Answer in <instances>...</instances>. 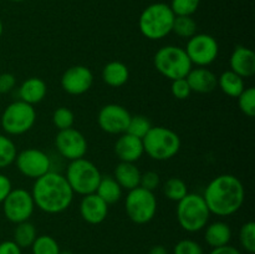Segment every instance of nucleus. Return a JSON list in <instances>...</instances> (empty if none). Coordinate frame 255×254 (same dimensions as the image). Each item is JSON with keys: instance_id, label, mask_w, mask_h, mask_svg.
I'll return each instance as SVG.
<instances>
[{"instance_id": "nucleus-20", "label": "nucleus", "mask_w": 255, "mask_h": 254, "mask_svg": "<svg viewBox=\"0 0 255 254\" xmlns=\"http://www.w3.org/2000/svg\"><path fill=\"white\" fill-rule=\"evenodd\" d=\"M47 94L46 82L40 77H29L19 87V97L29 105H36L45 99Z\"/></svg>"}, {"instance_id": "nucleus-37", "label": "nucleus", "mask_w": 255, "mask_h": 254, "mask_svg": "<svg viewBox=\"0 0 255 254\" xmlns=\"http://www.w3.org/2000/svg\"><path fill=\"white\" fill-rule=\"evenodd\" d=\"M171 92L173 95V97H176L177 100L188 99L192 94V90L189 87L188 82H187L186 77L184 79L173 80L171 85Z\"/></svg>"}, {"instance_id": "nucleus-10", "label": "nucleus", "mask_w": 255, "mask_h": 254, "mask_svg": "<svg viewBox=\"0 0 255 254\" xmlns=\"http://www.w3.org/2000/svg\"><path fill=\"white\" fill-rule=\"evenodd\" d=\"M1 204L5 218L14 224L29 221L35 209L31 192L24 188L11 189Z\"/></svg>"}, {"instance_id": "nucleus-22", "label": "nucleus", "mask_w": 255, "mask_h": 254, "mask_svg": "<svg viewBox=\"0 0 255 254\" xmlns=\"http://www.w3.org/2000/svg\"><path fill=\"white\" fill-rule=\"evenodd\" d=\"M204 231V241L212 248H218L229 244L232 239V229L228 223L222 221L207 224Z\"/></svg>"}, {"instance_id": "nucleus-24", "label": "nucleus", "mask_w": 255, "mask_h": 254, "mask_svg": "<svg viewBox=\"0 0 255 254\" xmlns=\"http://www.w3.org/2000/svg\"><path fill=\"white\" fill-rule=\"evenodd\" d=\"M122 191L124 189L117 183L114 176H102L95 193L110 206L117 203L121 199Z\"/></svg>"}, {"instance_id": "nucleus-21", "label": "nucleus", "mask_w": 255, "mask_h": 254, "mask_svg": "<svg viewBox=\"0 0 255 254\" xmlns=\"http://www.w3.org/2000/svg\"><path fill=\"white\" fill-rule=\"evenodd\" d=\"M114 178L121 186L122 189L131 191V189L139 187L141 172L138 167L131 162H120L114 172Z\"/></svg>"}, {"instance_id": "nucleus-29", "label": "nucleus", "mask_w": 255, "mask_h": 254, "mask_svg": "<svg viewBox=\"0 0 255 254\" xmlns=\"http://www.w3.org/2000/svg\"><path fill=\"white\" fill-rule=\"evenodd\" d=\"M16 154L17 151L14 141L6 134L0 133V169L6 168L14 163Z\"/></svg>"}, {"instance_id": "nucleus-8", "label": "nucleus", "mask_w": 255, "mask_h": 254, "mask_svg": "<svg viewBox=\"0 0 255 254\" xmlns=\"http://www.w3.org/2000/svg\"><path fill=\"white\" fill-rule=\"evenodd\" d=\"M36 121V111L32 105L17 100L5 107L0 119L1 128L10 136L26 133L32 128Z\"/></svg>"}, {"instance_id": "nucleus-43", "label": "nucleus", "mask_w": 255, "mask_h": 254, "mask_svg": "<svg viewBox=\"0 0 255 254\" xmlns=\"http://www.w3.org/2000/svg\"><path fill=\"white\" fill-rule=\"evenodd\" d=\"M148 254H168V251L163 246H153L149 249Z\"/></svg>"}, {"instance_id": "nucleus-26", "label": "nucleus", "mask_w": 255, "mask_h": 254, "mask_svg": "<svg viewBox=\"0 0 255 254\" xmlns=\"http://www.w3.org/2000/svg\"><path fill=\"white\" fill-rule=\"evenodd\" d=\"M37 237L36 228L34 224L29 221L21 222L17 223L14 229V236H12V241L20 247V248H29Z\"/></svg>"}, {"instance_id": "nucleus-36", "label": "nucleus", "mask_w": 255, "mask_h": 254, "mask_svg": "<svg viewBox=\"0 0 255 254\" xmlns=\"http://www.w3.org/2000/svg\"><path fill=\"white\" fill-rule=\"evenodd\" d=\"M173 254H203V248L193 239H182L174 246Z\"/></svg>"}, {"instance_id": "nucleus-4", "label": "nucleus", "mask_w": 255, "mask_h": 254, "mask_svg": "<svg viewBox=\"0 0 255 254\" xmlns=\"http://www.w3.org/2000/svg\"><path fill=\"white\" fill-rule=\"evenodd\" d=\"M176 216L183 231L196 233L208 224L211 212L202 194L188 192L181 201L177 202Z\"/></svg>"}, {"instance_id": "nucleus-46", "label": "nucleus", "mask_w": 255, "mask_h": 254, "mask_svg": "<svg viewBox=\"0 0 255 254\" xmlns=\"http://www.w3.org/2000/svg\"><path fill=\"white\" fill-rule=\"evenodd\" d=\"M10 1H14V2H21V1H25V0H10Z\"/></svg>"}, {"instance_id": "nucleus-39", "label": "nucleus", "mask_w": 255, "mask_h": 254, "mask_svg": "<svg viewBox=\"0 0 255 254\" xmlns=\"http://www.w3.org/2000/svg\"><path fill=\"white\" fill-rule=\"evenodd\" d=\"M16 85V77L10 72H1L0 74V95L9 94L11 90H14Z\"/></svg>"}, {"instance_id": "nucleus-38", "label": "nucleus", "mask_w": 255, "mask_h": 254, "mask_svg": "<svg viewBox=\"0 0 255 254\" xmlns=\"http://www.w3.org/2000/svg\"><path fill=\"white\" fill-rule=\"evenodd\" d=\"M161 184V178L159 174L154 171H147L141 173V179H139V187L147 189V191L153 192Z\"/></svg>"}, {"instance_id": "nucleus-11", "label": "nucleus", "mask_w": 255, "mask_h": 254, "mask_svg": "<svg viewBox=\"0 0 255 254\" xmlns=\"http://www.w3.org/2000/svg\"><path fill=\"white\" fill-rule=\"evenodd\" d=\"M184 51L192 65L206 67L213 64L219 54V45L216 37L209 34H196L188 39Z\"/></svg>"}, {"instance_id": "nucleus-15", "label": "nucleus", "mask_w": 255, "mask_h": 254, "mask_svg": "<svg viewBox=\"0 0 255 254\" xmlns=\"http://www.w3.org/2000/svg\"><path fill=\"white\" fill-rule=\"evenodd\" d=\"M94 84V74L84 65L69 67L61 76V87L66 94L72 96L84 95Z\"/></svg>"}, {"instance_id": "nucleus-12", "label": "nucleus", "mask_w": 255, "mask_h": 254, "mask_svg": "<svg viewBox=\"0 0 255 254\" xmlns=\"http://www.w3.org/2000/svg\"><path fill=\"white\" fill-rule=\"evenodd\" d=\"M14 163L22 176L37 179L51 171V158L49 154L37 148H26L16 154Z\"/></svg>"}, {"instance_id": "nucleus-32", "label": "nucleus", "mask_w": 255, "mask_h": 254, "mask_svg": "<svg viewBox=\"0 0 255 254\" xmlns=\"http://www.w3.org/2000/svg\"><path fill=\"white\" fill-rule=\"evenodd\" d=\"M239 242L246 252L249 254L255 253V223L249 221L242 226L239 231Z\"/></svg>"}, {"instance_id": "nucleus-2", "label": "nucleus", "mask_w": 255, "mask_h": 254, "mask_svg": "<svg viewBox=\"0 0 255 254\" xmlns=\"http://www.w3.org/2000/svg\"><path fill=\"white\" fill-rule=\"evenodd\" d=\"M74 194L64 174L54 171L35 179L31 189L35 207L47 214H59L66 211L71 206Z\"/></svg>"}, {"instance_id": "nucleus-44", "label": "nucleus", "mask_w": 255, "mask_h": 254, "mask_svg": "<svg viewBox=\"0 0 255 254\" xmlns=\"http://www.w3.org/2000/svg\"><path fill=\"white\" fill-rule=\"evenodd\" d=\"M2 31H4V26H2V21H1V20H0V37H1Z\"/></svg>"}, {"instance_id": "nucleus-19", "label": "nucleus", "mask_w": 255, "mask_h": 254, "mask_svg": "<svg viewBox=\"0 0 255 254\" xmlns=\"http://www.w3.org/2000/svg\"><path fill=\"white\" fill-rule=\"evenodd\" d=\"M186 80L192 92L197 94H209L218 87V77L207 67H192L186 76Z\"/></svg>"}, {"instance_id": "nucleus-6", "label": "nucleus", "mask_w": 255, "mask_h": 254, "mask_svg": "<svg viewBox=\"0 0 255 254\" xmlns=\"http://www.w3.org/2000/svg\"><path fill=\"white\" fill-rule=\"evenodd\" d=\"M101 177L102 174L96 164L85 157L70 161L65 174V178L71 187L72 192L80 196L95 193Z\"/></svg>"}, {"instance_id": "nucleus-33", "label": "nucleus", "mask_w": 255, "mask_h": 254, "mask_svg": "<svg viewBox=\"0 0 255 254\" xmlns=\"http://www.w3.org/2000/svg\"><path fill=\"white\" fill-rule=\"evenodd\" d=\"M52 124L59 131L74 127L75 115L67 107H59L52 114Z\"/></svg>"}, {"instance_id": "nucleus-3", "label": "nucleus", "mask_w": 255, "mask_h": 254, "mask_svg": "<svg viewBox=\"0 0 255 254\" xmlns=\"http://www.w3.org/2000/svg\"><path fill=\"white\" fill-rule=\"evenodd\" d=\"M174 16L169 5L164 2L148 5L139 15V31L146 39L162 40L172 32Z\"/></svg>"}, {"instance_id": "nucleus-25", "label": "nucleus", "mask_w": 255, "mask_h": 254, "mask_svg": "<svg viewBox=\"0 0 255 254\" xmlns=\"http://www.w3.org/2000/svg\"><path fill=\"white\" fill-rule=\"evenodd\" d=\"M218 87L227 96L237 99L246 89V85H244V79H242L239 75L231 70H227L218 77Z\"/></svg>"}, {"instance_id": "nucleus-42", "label": "nucleus", "mask_w": 255, "mask_h": 254, "mask_svg": "<svg viewBox=\"0 0 255 254\" xmlns=\"http://www.w3.org/2000/svg\"><path fill=\"white\" fill-rule=\"evenodd\" d=\"M209 254H242L236 247H232L229 244L223 247H218V248H213Z\"/></svg>"}, {"instance_id": "nucleus-45", "label": "nucleus", "mask_w": 255, "mask_h": 254, "mask_svg": "<svg viewBox=\"0 0 255 254\" xmlns=\"http://www.w3.org/2000/svg\"><path fill=\"white\" fill-rule=\"evenodd\" d=\"M59 254H74V253H72V252H70V251H60Z\"/></svg>"}, {"instance_id": "nucleus-5", "label": "nucleus", "mask_w": 255, "mask_h": 254, "mask_svg": "<svg viewBox=\"0 0 255 254\" xmlns=\"http://www.w3.org/2000/svg\"><path fill=\"white\" fill-rule=\"evenodd\" d=\"M143 151L154 161H167L177 156L181 149V138L173 129L163 126H152L142 138Z\"/></svg>"}, {"instance_id": "nucleus-7", "label": "nucleus", "mask_w": 255, "mask_h": 254, "mask_svg": "<svg viewBox=\"0 0 255 254\" xmlns=\"http://www.w3.org/2000/svg\"><path fill=\"white\" fill-rule=\"evenodd\" d=\"M153 64L157 71L168 80L184 79L192 69V62L183 47L167 45L154 54Z\"/></svg>"}, {"instance_id": "nucleus-14", "label": "nucleus", "mask_w": 255, "mask_h": 254, "mask_svg": "<svg viewBox=\"0 0 255 254\" xmlns=\"http://www.w3.org/2000/svg\"><path fill=\"white\" fill-rule=\"evenodd\" d=\"M131 114L126 107L117 104H107L100 110L97 124L100 128L110 134H122L127 131Z\"/></svg>"}, {"instance_id": "nucleus-34", "label": "nucleus", "mask_w": 255, "mask_h": 254, "mask_svg": "<svg viewBox=\"0 0 255 254\" xmlns=\"http://www.w3.org/2000/svg\"><path fill=\"white\" fill-rule=\"evenodd\" d=\"M239 110L243 112L246 116H255V89L254 87H246L238 97Z\"/></svg>"}, {"instance_id": "nucleus-16", "label": "nucleus", "mask_w": 255, "mask_h": 254, "mask_svg": "<svg viewBox=\"0 0 255 254\" xmlns=\"http://www.w3.org/2000/svg\"><path fill=\"white\" fill-rule=\"evenodd\" d=\"M80 214L82 219L89 224L102 223L109 214V204L102 201L96 193L82 196L80 202Z\"/></svg>"}, {"instance_id": "nucleus-35", "label": "nucleus", "mask_w": 255, "mask_h": 254, "mask_svg": "<svg viewBox=\"0 0 255 254\" xmlns=\"http://www.w3.org/2000/svg\"><path fill=\"white\" fill-rule=\"evenodd\" d=\"M201 0H172L169 7L176 16H192L198 10Z\"/></svg>"}, {"instance_id": "nucleus-28", "label": "nucleus", "mask_w": 255, "mask_h": 254, "mask_svg": "<svg viewBox=\"0 0 255 254\" xmlns=\"http://www.w3.org/2000/svg\"><path fill=\"white\" fill-rule=\"evenodd\" d=\"M172 32L181 39H191L197 34V22L192 16H174Z\"/></svg>"}, {"instance_id": "nucleus-41", "label": "nucleus", "mask_w": 255, "mask_h": 254, "mask_svg": "<svg viewBox=\"0 0 255 254\" xmlns=\"http://www.w3.org/2000/svg\"><path fill=\"white\" fill-rule=\"evenodd\" d=\"M0 254H21V248L14 241H4L0 243Z\"/></svg>"}, {"instance_id": "nucleus-9", "label": "nucleus", "mask_w": 255, "mask_h": 254, "mask_svg": "<svg viewBox=\"0 0 255 254\" xmlns=\"http://www.w3.org/2000/svg\"><path fill=\"white\" fill-rule=\"evenodd\" d=\"M127 217L136 224H147L157 213V198L153 192L136 187L127 193L125 199Z\"/></svg>"}, {"instance_id": "nucleus-17", "label": "nucleus", "mask_w": 255, "mask_h": 254, "mask_svg": "<svg viewBox=\"0 0 255 254\" xmlns=\"http://www.w3.org/2000/svg\"><path fill=\"white\" fill-rule=\"evenodd\" d=\"M115 153H116V156L119 157L121 162L134 163L144 153L142 138L132 136V134L127 133V132L120 134L116 143H115Z\"/></svg>"}, {"instance_id": "nucleus-27", "label": "nucleus", "mask_w": 255, "mask_h": 254, "mask_svg": "<svg viewBox=\"0 0 255 254\" xmlns=\"http://www.w3.org/2000/svg\"><path fill=\"white\" fill-rule=\"evenodd\" d=\"M162 191L169 201L179 202L188 193V187H187L186 182L179 177H171L163 183Z\"/></svg>"}, {"instance_id": "nucleus-31", "label": "nucleus", "mask_w": 255, "mask_h": 254, "mask_svg": "<svg viewBox=\"0 0 255 254\" xmlns=\"http://www.w3.org/2000/svg\"><path fill=\"white\" fill-rule=\"evenodd\" d=\"M152 124L146 116L142 115H136V116H131L128 122V127H127V133L136 136L138 138H143L147 134V132L151 129Z\"/></svg>"}, {"instance_id": "nucleus-18", "label": "nucleus", "mask_w": 255, "mask_h": 254, "mask_svg": "<svg viewBox=\"0 0 255 254\" xmlns=\"http://www.w3.org/2000/svg\"><path fill=\"white\" fill-rule=\"evenodd\" d=\"M231 71L242 79H249L255 75V52L247 46H236L229 59Z\"/></svg>"}, {"instance_id": "nucleus-1", "label": "nucleus", "mask_w": 255, "mask_h": 254, "mask_svg": "<svg viewBox=\"0 0 255 254\" xmlns=\"http://www.w3.org/2000/svg\"><path fill=\"white\" fill-rule=\"evenodd\" d=\"M211 214L229 217L242 208L246 199L243 183L234 174H219L207 184L202 194Z\"/></svg>"}, {"instance_id": "nucleus-13", "label": "nucleus", "mask_w": 255, "mask_h": 254, "mask_svg": "<svg viewBox=\"0 0 255 254\" xmlns=\"http://www.w3.org/2000/svg\"><path fill=\"white\" fill-rule=\"evenodd\" d=\"M55 147L60 156L69 161H75L85 157L87 152V141L79 129L71 127L57 132L55 137Z\"/></svg>"}, {"instance_id": "nucleus-23", "label": "nucleus", "mask_w": 255, "mask_h": 254, "mask_svg": "<svg viewBox=\"0 0 255 254\" xmlns=\"http://www.w3.org/2000/svg\"><path fill=\"white\" fill-rule=\"evenodd\" d=\"M102 80L110 87H121L128 81L129 71L126 64L121 61H111L102 70Z\"/></svg>"}, {"instance_id": "nucleus-40", "label": "nucleus", "mask_w": 255, "mask_h": 254, "mask_svg": "<svg viewBox=\"0 0 255 254\" xmlns=\"http://www.w3.org/2000/svg\"><path fill=\"white\" fill-rule=\"evenodd\" d=\"M12 189L11 181L9 179V177H6L5 174L0 173V204L2 203L5 198H6L7 194L10 193V191Z\"/></svg>"}, {"instance_id": "nucleus-30", "label": "nucleus", "mask_w": 255, "mask_h": 254, "mask_svg": "<svg viewBox=\"0 0 255 254\" xmlns=\"http://www.w3.org/2000/svg\"><path fill=\"white\" fill-rule=\"evenodd\" d=\"M30 248L32 254H59L61 251L56 239L46 234L37 236Z\"/></svg>"}]
</instances>
